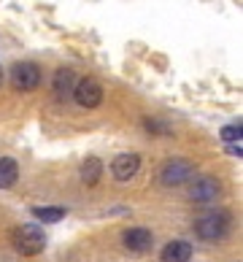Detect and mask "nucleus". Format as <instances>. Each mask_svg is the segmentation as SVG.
<instances>
[{"label":"nucleus","instance_id":"1","mask_svg":"<svg viewBox=\"0 0 243 262\" xmlns=\"http://www.w3.org/2000/svg\"><path fill=\"white\" fill-rule=\"evenodd\" d=\"M194 232L200 241H222L230 232V216L225 211H208L194 219Z\"/></svg>","mask_w":243,"mask_h":262},{"label":"nucleus","instance_id":"2","mask_svg":"<svg viewBox=\"0 0 243 262\" xmlns=\"http://www.w3.org/2000/svg\"><path fill=\"white\" fill-rule=\"evenodd\" d=\"M14 249L25 257H35L46 249V235L38 225H22L14 230Z\"/></svg>","mask_w":243,"mask_h":262},{"label":"nucleus","instance_id":"3","mask_svg":"<svg viewBox=\"0 0 243 262\" xmlns=\"http://www.w3.org/2000/svg\"><path fill=\"white\" fill-rule=\"evenodd\" d=\"M192 176H194V165L189 160H181V157H173L160 168L162 187H181V184L192 181Z\"/></svg>","mask_w":243,"mask_h":262},{"label":"nucleus","instance_id":"4","mask_svg":"<svg viewBox=\"0 0 243 262\" xmlns=\"http://www.w3.org/2000/svg\"><path fill=\"white\" fill-rule=\"evenodd\" d=\"M41 84V68L35 62H16L11 68V86L16 92H33Z\"/></svg>","mask_w":243,"mask_h":262},{"label":"nucleus","instance_id":"5","mask_svg":"<svg viewBox=\"0 0 243 262\" xmlns=\"http://www.w3.org/2000/svg\"><path fill=\"white\" fill-rule=\"evenodd\" d=\"M73 100L81 105V108H97L103 103V86L97 79H79L73 86Z\"/></svg>","mask_w":243,"mask_h":262},{"label":"nucleus","instance_id":"6","mask_svg":"<svg viewBox=\"0 0 243 262\" xmlns=\"http://www.w3.org/2000/svg\"><path fill=\"white\" fill-rule=\"evenodd\" d=\"M219 195V181L213 176H197L189 184V198L194 203H211Z\"/></svg>","mask_w":243,"mask_h":262},{"label":"nucleus","instance_id":"7","mask_svg":"<svg viewBox=\"0 0 243 262\" xmlns=\"http://www.w3.org/2000/svg\"><path fill=\"white\" fill-rule=\"evenodd\" d=\"M138 170H141V157H138V154H132V151L119 154V157L111 162V173H114L116 181H130V179H135V173H138Z\"/></svg>","mask_w":243,"mask_h":262},{"label":"nucleus","instance_id":"8","mask_svg":"<svg viewBox=\"0 0 243 262\" xmlns=\"http://www.w3.org/2000/svg\"><path fill=\"white\" fill-rule=\"evenodd\" d=\"M122 244H124V249L135 251V254H143V251L151 249L154 235H151V230H146V227H130V230H124Z\"/></svg>","mask_w":243,"mask_h":262},{"label":"nucleus","instance_id":"9","mask_svg":"<svg viewBox=\"0 0 243 262\" xmlns=\"http://www.w3.org/2000/svg\"><path fill=\"white\" fill-rule=\"evenodd\" d=\"M162 262H189L192 257V246L187 241H170L168 246L162 249Z\"/></svg>","mask_w":243,"mask_h":262},{"label":"nucleus","instance_id":"10","mask_svg":"<svg viewBox=\"0 0 243 262\" xmlns=\"http://www.w3.org/2000/svg\"><path fill=\"white\" fill-rule=\"evenodd\" d=\"M76 73L71 68H60V71L54 73V92L60 95V98H68V95H73V86H76Z\"/></svg>","mask_w":243,"mask_h":262},{"label":"nucleus","instance_id":"11","mask_svg":"<svg viewBox=\"0 0 243 262\" xmlns=\"http://www.w3.org/2000/svg\"><path fill=\"white\" fill-rule=\"evenodd\" d=\"M19 179V165L11 157L0 160V189H11Z\"/></svg>","mask_w":243,"mask_h":262},{"label":"nucleus","instance_id":"12","mask_svg":"<svg viewBox=\"0 0 243 262\" xmlns=\"http://www.w3.org/2000/svg\"><path fill=\"white\" fill-rule=\"evenodd\" d=\"M100 176H103V162L97 157H86L84 165H81V181L86 187H95V184L100 181Z\"/></svg>","mask_w":243,"mask_h":262},{"label":"nucleus","instance_id":"13","mask_svg":"<svg viewBox=\"0 0 243 262\" xmlns=\"http://www.w3.org/2000/svg\"><path fill=\"white\" fill-rule=\"evenodd\" d=\"M30 213H33L38 222H49V225H52V222H62L68 211L60 208V206H35Z\"/></svg>","mask_w":243,"mask_h":262},{"label":"nucleus","instance_id":"14","mask_svg":"<svg viewBox=\"0 0 243 262\" xmlns=\"http://www.w3.org/2000/svg\"><path fill=\"white\" fill-rule=\"evenodd\" d=\"M222 141L227 143H240V124H227V127H222Z\"/></svg>","mask_w":243,"mask_h":262},{"label":"nucleus","instance_id":"15","mask_svg":"<svg viewBox=\"0 0 243 262\" xmlns=\"http://www.w3.org/2000/svg\"><path fill=\"white\" fill-rule=\"evenodd\" d=\"M0 86H3V68H0Z\"/></svg>","mask_w":243,"mask_h":262}]
</instances>
